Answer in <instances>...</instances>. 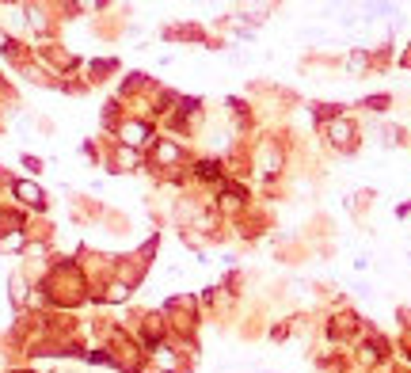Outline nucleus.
Instances as JSON below:
<instances>
[{"label": "nucleus", "mask_w": 411, "mask_h": 373, "mask_svg": "<svg viewBox=\"0 0 411 373\" xmlns=\"http://www.w3.org/2000/svg\"><path fill=\"white\" fill-rule=\"evenodd\" d=\"M156 362H160L164 369H175V354L172 350H156Z\"/></svg>", "instance_id": "nucleus-10"}, {"label": "nucleus", "mask_w": 411, "mask_h": 373, "mask_svg": "<svg viewBox=\"0 0 411 373\" xmlns=\"http://www.w3.org/2000/svg\"><path fill=\"white\" fill-rule=\"evenodd\" d=\"M27 293H31V290H27V278L23 274H12V301L15 305H27Z\"/></svg>", "instance_id": "nucleus-6"}, {"label": "nucleus", "mask_w": 411, "mask_h": 373, "mask_svg": "<svg viewBox=\"0 0 411 373\" xmlns=\"http://www.w3.org/2000/svg\"><path fill=\"white\" fill-rule=\"evenodd\" d=\"M328 134H331V141H335V145H347V141H350V126L343 122V118H331Z\"/></svg>", "instance_id": "nucleus-5"}, {"label": "nucleus", "mask_w": 411, "mask_h": 373, "mask_svg": "<svg viewBox=\"0 0 411 373\" xmlns=\"http://www.w3.org/2000/svg\"><path fill=\"white\" fill-rule=\"evenodd\" d=\"M217 172H221L217 160H198V175H202V179H217Z\"/></svg>", "instance_id": "nucleus-9"}, {"label": "nucleus", "mask_w": 411, "mask_h": 373, "mask_svg": "<svg viewBox=\"0 0 411 373\" xmlns=\"http://www.w3.org/2000/svg\"><path fill=\"white\" fill-rule=\"evenodd\" d=\"M175 160H179V145H172V141L156 145V164H175Z\"/></svg>", "instance_id": "nucleus-4"}, {"label": "nucleus", "mask_w": 411, "mask_h": 373, "mask_svg": "<svg viewBox=\"0 0 411 373\" xmlns=\"http://www.w3.org/2000/svg\"><path fill=\"white\" fill-rule=\"evenodd\" d=\"M137 164V153L134 148H126V145H118V153H115V167H134Z\"/></svg>", "instance_id": "nucleus-8"}, {"label": "nucleus", "mask_w": 411, "mask_h": 373, "mask_svg": "<svg viewBox=\"0 0 411 373\" xmlns=\"http://www.w3.org/2000/svg\"><path fill=\"white\" fill-rule=\"evenodd\" d=\"M118 141H122L126 148H141L153 141V129H148L145 122H122L118 126Z\"/></svg>", "instance_id": "nucleus-1"}, {"label": "nucleus", "mask_w": 411, "mask_h": 373, "mask_svg": "<svg viewBox=\"0 0 411 373\" xmlns=\"http://www.w3.org/2000/svg\"><path fill=\"white\" fill-rule=\"evenodd\" d=\"M27 248V232L23 229H12L8 236H0V251H23Z\"/></svg>", "instance_id": "nucleus-3"}, {"label": "nucleus", "mask_w": 411, "mask_h": 373, "mask_svg": "<svg viewBox=\"0 0 411 373\" xmlns=\"http://www.w3.org/2000/svg\"><path fill=\"white\" fill-rule=\"evenodd\" d=\"M12 194L23 202V206H31V210H42V206H46V194H42V186H39V183L15 179V183H12Z\"/></svg>", "instance_id": "nucleus-2"}, {"label": "nucleus", "mask_w": 411, "mask_h": 373, "mask_svg": "<svg viewBox=\"0 0 411 373\" xmlns=\"http://www.w3.org/2000/svg\"><path fill=\"white\" fill-rule=\"evenodd\" d=\"M126 297H129V286H126V282H110V286H107V301L122 305Z\"/></svg>", "instance_id": "nucleus-7"}]
</instances>
